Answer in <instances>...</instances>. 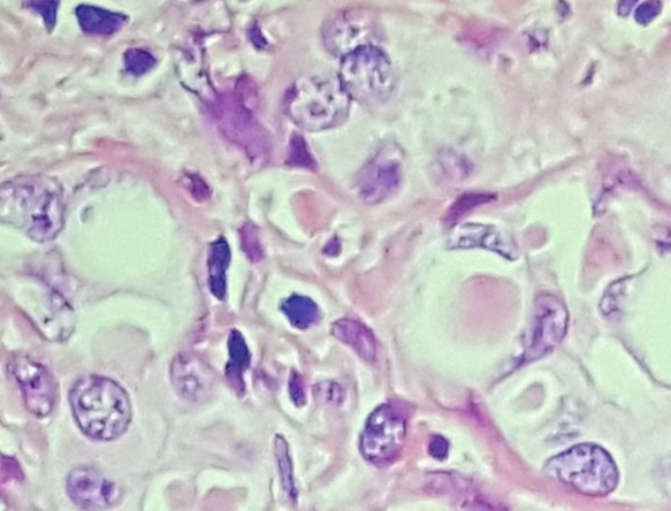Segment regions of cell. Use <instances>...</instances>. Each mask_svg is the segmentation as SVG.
Instances as JSON below:
<instances>
[{
    "label": "cell",
    "instance_id": "obj_14",
    "mask_svg": "<svg viewBox=\"0 0 671 511\" xmlns=\"http://www.w3.org/2000/svg\"><path fill=\"white\" fill-rule=\"evenodd\" d=\"M365 29L364 21L357 11H343L333 15L324 24L323 38L329 52L333 54H346L353 52L361 46L367 45L362 38Z\"/></svg>",
    "mask_w": 671,
    "mask_h": 511
},
{
    "label": "cell",
    "instance_id": "obj_15",
    "mask_svg": "<svg viewBox=\"0 0 671 511\" xmlns=\"http://www.w3.org/2000/svg\"><path fill=\"white\" fill-rule=\"evenodd\" d=\"M332 336L348 345L362 360L373 363L377 360V340L365 324L356 319H340L332 324Z\"/></svg>",
    "mask_w": 671,
    "mask_h": 511
},
{
    "label": "cell",
    "instance_id": "obj_18",
    "mask_svg": "<svg viewBox=\"0 0 671 511\" xmlns=\"http://www.w3.org/2000/svg\"><path fill=\"white\" fill-rule=\"evenodd\" d=\"M231 263V249L225 238L211 244L208 257L209 287L211 294L219 301L226 298L227 269Z\"/></svg>",
    "mask_w": 671,
    "mask_h": 511
},
{
    "label": "cell",
    "instance_id": "obj_21",
    "mask_svg": "<svg viewBox=\"0 0 671 511\" xmlns=\"http://www.w3.org/2000/svg\"><path fill=\"white\" fill-rule=\"evenodd\" d=\"M495 197V194L488 193H464L447 210L445 221L449 223L458 222L464 215L471 213L472 210L479 208V206L495 201Z\"/></svg>",
    "mask_w": 671,
    "mask_h": 511
},
{
    "label": "cell",
    "instance_id": "obj_16",
    "mask_svg": "<svg viewBox=\"0 0 671 511\" xmlns=\"http://www.w3.org/2000/svg\"><path fill=\"white\" fill-rule=\"evenodd\" d=\"M229 361L226 363L225 375L235 394H246L244 374L251 366V352L246 339L239 331L232 329L229 336Z\"/></svg>",
    "mask_w": 671,
    "mask_h": 511
},
{
    "label": "cell",
    "instance_id": "obj_19",
    "mask_svg": "<svg viewBox=\"0 0 671 511\" xmlns=\"http://www.w3.org/2000/svg\"><path fill=\"white\" fill-rule=\"evenodd\" d=\"M289 323L299 331H307L320 322V308L311 298L303 295H291L281 304Z\"/></svg>",
    "mask_w": 671,
    "mask_h": 511
},
{
    "label": "cell",
    "instance_id": "obj_5",
    "mask_svg": "<svg viewBox=\"0 0 671 511\" xmlns=\"http://www.w3.org/2000/svg\"><path fill=\"white\" fill-rule=\"evenodd\" d=\"M339 80L350 100L370 107L386 103L396 84L390 58L374 45L361 46L346 54L341 59Z\"/></svg>",
    "mask_w": 671,
    "mask_h": 511
},
{
    "label": "cell",
    "instance_id": "obj_13",
    "mask_svg": "<svg viewBox=\"0 0 671 511\" xmlns=\"http://www.w3.org/2000/svg\"><path fill=\"white\" fill-rule=\"evenodd\" d=\"M449 248H483L509 260L517 259L518 256L516 246L500 230L480 223H464L455 228L449 238Z\"/></svg>",
    "mask_w": 671,
    "mask_h": 511
},
{
    "label": "cell",
    "instance_id": "obj_24",
    "mask_svg": "<svg viewBox=\"0 0 671 511\" xmlns=\"http://www.w3.org/2000/svg\"><path fill=\"white\" fill-rule=\"evenodd\" d=\"M242 235V248L244 253L253 263H259L263 259L264 252L263 247H261V242L259 238V230L256 226H253L252 223H247L246 226L240 231Z\"/></svg>",
    "mask_w": 671,
    "mask_h": 511
},
{
    "label": "cell",
    "instance_id": "obj_3",
    "mask_svg": "<svg viewBox=\"0 0 671 511\" xmlns=\"http://www.w3.org/2000/svg\"><path fill=\"white\" fill-rule=\"evenodd\" d=\"M350 97L336 78L307 76L286 92V114L299 128L322 132L343 124L350 111Z\"/></svg>",
    "mask_w": 671,
    "mask_h": 511
},
{
    "label": "cell",
    "instance_id": "obj_8",
    "mask_svg": "<svg viewBox=\"0 0 671 511\" xmlns=\"http://www.w3.org/2000/svg\"><path fill=\"white\" fill-rule=\"evenodd\" d=\"M10 374L18 383L25 407L32 415L40 418L52 415L58 401V384L44 365L29 357H16L10 363Z\"/></svg>",
    "mask_w": 671,
    "mask_h": 511
},
{
    "label": "cell",
    "instance_id": "obj_20",
    "mask_svg": "<svg viewBox=\"0 0 671 511\" xmlns=\"http://www.w3.org/2000/svg\"><path fill=\"white\" fill-rule=\"evenodd\" d=\"M274 454H276L278 472H280L282 487L290 498H297V488L294 483L293 460L290 456V447L286 439L277 436L274 439Z\"/></svg>",
    "mask_w": 671,
    "mask_h": 511
},
{
    "label": "cell",
    "instance_id": "obj_2",
    "mask_svg": "<svg viewBox=\"0 0 671 511\" xmlns=\"http://www.w3.org/2000/svg\"><path fill=\"white\" fill-rule=\"evenodd\" d=\"M70 405L80 430L95 441H116L132 424L128 392L115 380L100 375L79 379L71 388Z\"/></svg>",
    "mask_w": 671,
    "mask_h": 511
},
{
    "label": "cell",
    "instance_id": "obj_22",
    "mask_svg": "<svg viewBox=\"0 0 671 511\" xmlns=\"http://www.w3.org/2000/svg\"><path fill=\"white\" fill-rule=\"evenodd\" d=\"M288 164L291 167L306 168V170L315 171L318 166L310 149H308L305 138L301 135H293L290 141Z\"/></svg>",
    "mask_w": 671,
    "mask_h": 511
},
{
    "label": "cell",
    "instance_id": "obj_9",
    "mask_svg": "<svg viewBox=\"0 0 671 511\" xmlns=\"http://www.w3.org/2000/svg\"><path fill=\"white\" fill-rule=\"evenodd\" d=\"M402 179V162L398 152L384 149L358 173V196L366 204H381L398 192Z\"/></svg>",
    "mask_w": 671,
    "mask_h": 511
},
{
    "label": "cell",
    "instance_id": "obj_12",
    "mask_svg": "<svg viewBox=\"0 0 671 511\" xmlns=\"http://www.w3.org/2000/svg\"><path fill=\"white\" fill-rule=\"evenodd\" d=\"M221 117L225 135L244 147L248 154L261 156L267 152V137L246 108L236 103L226 104L222 108Z\"/></svg>",
    "mask_w": 671,
    "mask_h": 511
},
{
    "label": "cell",
    "instance_id": "obj_25",
    "mask_svg": "<svg viewBox=\"0 0 671 511\" xmlns=\"http://www.w3.org/2000/svg\"><path fill=\"white\" fill-rule=\"evenodd\" d=\"M29 6L32 7V10L39 12L44 19L46 27L49 31H52L54 25L57 21V12H58V2H29Z\"/></svg>",
    "mask_w": 671,
    "mask_h": 511
},
{
    "label": "cell",
    "instance_id": "obj_23",
    "mask_svg": "<svg viewBox=\"0 0 671 511\" xmlns=\"http://www.w3.org/2000/svg\"><path fill=\"white\" fill-rule=\"evenodd\" d=\"M124 59L126 71L134 76L145 75L156 65V58L145 49H129Z\"/></svg>",
    "mask_w": 671,
    "mask_h": 511
},
{
    "label": "cell",
    "instance_id": "obj_7",
    "mask_svg": "<svg viewBox=\"0 0 671 511\" xmlns=\"http://www.w3.org/2000/svg\"><path fill=\"white\" fill-rule=\"evenodd\" d=\"M567 306L552 294L535 298L533 318L525 341L522 363L540 360L563 342L568 331Z\"/></svg>",
    "mask_w": 671,
    "mask_h": 511
},
{
    "label": "cell",
    "instance_id": "obj_17",
    "mask_svg": "<svg viewBox=\"0 0 671 511\" xmlns=\"http://www.w3.org/2000/svg\"><path fill=\"white\" fill-rule=\"evenodd\" d=\"M77 15L80 28L90 35L96 36H111L113 33L120 31L124 27L126 16L104 10V8L90 6V4H82L77 10Z\"/></svg>",
    "mask_w": 671,
    "mask_h": 511
},
{
    "label": "cell",
    "instance_id": "obj_10",
    "mask_svg": "<svg viewBox=\"0 0 671 511\" xmlns=\"http://www.w3.org/2000/svg\"><path fill=\"white\" fill-rule=\"evenodd\" d=\"M66 489L70 500L84 511L108 510L122 500L121 488L91 467H78L71 471Z\"/></svg>",
    "mask_w": 671,
    "mask_h": 511
},
{
    "label": "cell",
    "instance_id": "obj_27",
    "mask_svg": "<svg viewBox=\"0 0 671 511\" xmlns=\"http://www.w3.org/2000/svg\"><path fill=\"white\" fill-rule=\"evenodd\" d=\"M289 394L291 400H293V403L297 405V407H303V405L306 404L305 386H303L301 375L295 373V371L290 375Z\"/></svg>",
    "mask_w": 671,
    "mask_h": 511
},
{
    "label": "cell",
    "instance_id": "obj_6",
    "mask_svg": "<svg viewBox=\"0 0 671 511\" xmlns=\"http://www.w3.org/2000/svg\"><path fill=\"white\" fill-rule=\"evenodd\" d=\"M408 415L403 405L386 403L367 418L360 438L362 456L373 466L386 467L402 453Z\"/></svg>",
    "mask_w": 671,
    "mask_h": 511
},
{
    "label": "cell",
    "instance_id": "obj_4",
    "mask_svg": "<svg viewBox=\"0 0 671 511\" xmlns=\"http://www.w3.org/2000/svg\"><path fill=\"white\" fill-rule=\"evenodd\" d=\"M544 472L586 496L601 497L614 491L619 471L601 446L581 443L548 460Z\"/></svg>",
    "mask_w": 671,
    "mask_h": 511
},
{
    "label": "cell",
    "instance_id": "obj_26",
    "mask_svg": "<svg viewBox=\"0 0 671 511\" xmlns=\"http://www.w3.org/2000/svg\"><path fill=\"white\" fill-rule=\"evenodd\" d=\"M662 4L660 2H644L641 3L635 11L636 23L647 25L652 23L658 15L661 14Z\"/></svg>",
    "mask_w": 671,
    "mask_h": 511
},
{
    "label": "cell",
    "instance_id": "obj_28",
    "mask_svg": "<svg viewBox=\"0 0 671 511\" xmlns=\"http://www.w3.org/2000/svg\"><path fill=\"white\" fill-rule=\"evenodd\" d=\"M449 442L441 436H434L432 442H430L429 451L432 454L433 458L438 460H445L447 454H449Z\"/></svg>",
    "mask_w": 671,
    "mask_h": 511
},
{
    "label": "cell",
    "instance_id": "obj_1",
    "mask_svg": "<svg viewBox=\"0 0 671 511\" xmlns=\"http://www.w3.org/2000/svg\"><path fill=\"white\" fill-rule=\"evenodd\" d=\"M0 222L19 228L36 242H49L65 222L61 190L52 180L36 176L0 185Z\"/></svg>",
    "mask_w": 671,
    "mask_h": 511
},
{
    "label": "cell",
    "instance_id": "obj_11",
    "mask_svg": "<svg viewBox=\"0 0 671 511\" xmlns=\"http://www.w3.org/2000/svg\"><path fill=\"white\" fill-rule=\"evenodd\" d=\"M173 390L189 403H204L214 391V375L201 358L181 353L171 363Z\"/></svg>",
    "mask_w": 671,
    "mask_h": 511
}]
</instances>
